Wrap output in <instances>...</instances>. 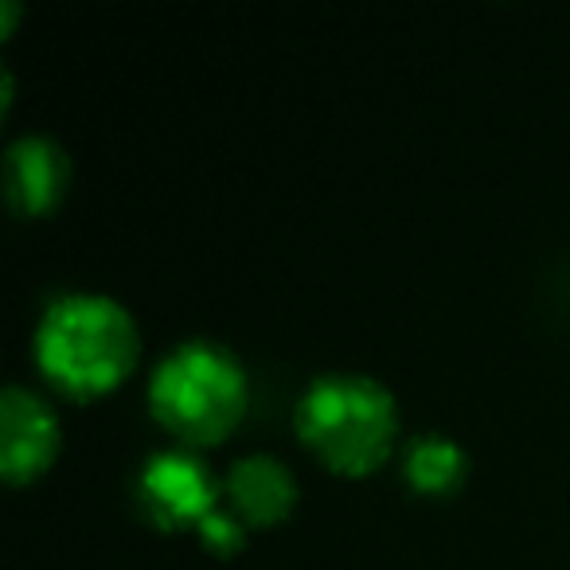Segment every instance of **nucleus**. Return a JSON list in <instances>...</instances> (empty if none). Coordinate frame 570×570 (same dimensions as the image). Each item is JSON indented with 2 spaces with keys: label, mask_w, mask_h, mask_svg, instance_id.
Listing matches in <instances>:
<instances>
[{
  "label": "nucleus",
  "mask_w": 570,
  "mask_h": 570,
  "mask_svg": "<svg viewBox=\"0 0 570 570\" xmlns=\"http://www.w3.org/2000/svg\"><path fill=\"white\" fill-rule=\"evenodd\" d=\"M137 325L106 294H63L36 325V364L67 395H102L137 364Z\"/></svg>",
  "instance_id": "obj_1"
},
{
  "label": "nucleus",
  "mask_w": 570,
  "mask_h": 570,
  "mask_svg": "<svg viewBox=\"0 0 570 570\" xmlns=\"http://www.w3.org/2000/svg\"><path fill=\"white\" fill-rule=\"evenodd\" d=\"M153 419L184 445H212L238 426L246 411V372L215 341H184L153 367Z\"/></svg>",
  "instance_id": "obj_3"
},
{
  "label": "nucleus",
  "mask_w": 570,
  "mask_h": 570,
  "mask_svg": "<svg viewBox=\"0 0 570 570\" xmlns=\"http://www.w3.org/2000/svg\"><path fill=\"white\" fill-rule=\"evenodd\" d=\"M137 497L160 528H188V523L199 528L219 508L223 481H215L212 469L184 445V450H160L145 461Z\"/></svg>",
  "instance_id": "obj_4"
},
{
  "label": "nucleus",
  "mask_w": 570,
  "mask_h": 570,
  "mask_svg": "<svg viewBox=\"0 0 570 570\" xmlns=\"http://www.w3.org/2000/svg\"><path fill=\"white\" fill-rule=\"evenodd\" d=\"M243 528H246V523L238 520L230 508H215V512L199 523V535H204V543L212 547V551L227 554V551H235V547L243 543Z\"/></svg>",
  "instance_id": "obj_9"
},
{
  "label": "nucleus",
  "mask_w": 570,
  "mask_h": 570,
  "mask_svg": "<svg viewBox=\"0 0 570 570\" xmlns=\"http://www.w3.org/2000/svg\"><path fill=\"white\" fill-rule=\"evenodd\" d=\"M71 180L67 149L48 134H24L4 153V191L20 215H43L63 199Z\"/></svg>",
  "instance_id": "obj_6"
},
{
  "label": "nucleus",
  "mask_w": 570,
  "mask_h": 570,
  "mask_svg": "<svg viewBox=\"0 0 570 570\" xmlns=\"http://www.w3.org/2000/svg\"><path fill=\"white\" fill-rule=\"evenodd\" d=\"M297 434L328 469L364 476L383 465L399 434V411L380 380L360 372H328L297 399Z\"/></svg>",
  "instance_id": "obj_2"
},
{
  "label": "nucleus",
  "mask_w": 570,
  "mask_h": 570,
  "mask_svg": "<svg viewBox=\"0 0 570 570\" xmlns=\"http://www.w3.org/2000/svg\"><path fill=\"white\" fill-rule=\"evenodd\" d=\"M12 20H17V4H12V0H4V36L12 32Z\"/></svg>",
  "instance_id": "obj_10"
},
{
  "label": "nucleus",
  "mask_w": 570,
  "mask_h": 570,
  "mask_svg": "<svg viewBox=\"0 0 570 570\" xmlns=\"http://www.w3.org/2000/svg\"><path fill=\"white\" fill-rule=\"evenodd\" d=\"M223 500L250 528H266L294 512L297 481L274 453H246L223 476Z\"/></svg>",
  "instance_id": "obj_7"
},
{
  "label": "nucleus",
  "mask_w": 570,
  "mask_h": 570,
  "mask_svg": "<svg viewBox=\"0 0 570 570\" xmlns=\"http://www.w3.org/2000/svg\"><path fill=\"white\" fill-rule=\"evenodd\" d=\"M59 453V419L48 399L24 383L0 395V473L9 484L36 481Z\"/></svg>",
  "instance_id": "obj_5"
},
{
  "label": "nucleus",
  "mask_w": 570,
  "mask_h": 570,
  "mask_svg": "<svg viewBox=\"0 0 570 570\" xmlns=\"http://www.w3.org/2000/svg\"><path fill=\"white\" fill-rule=\"evenodd\" d=\"M465 469H469L465 450L445 434H419L403 453L406 481H411L419 492H434V497L458 489Z\"/></svg>",
  "instance_id": "obj_8"
}]
</instances>
